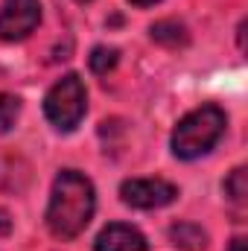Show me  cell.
Here are the masks:
<instances>
[{"mask_svg": "<svg viewBox=\"0 0 248 251\" xmlns=\"http://www.w3.org/2000/svg\"><path fill=\"white\" fill-rule=\"evenodd\" d=\"M94 207H97L94 184L76 170H62L53 181V196H50V207H47V228L59 240H73L88 228Z\"/></svg>", "mask_w": 248, "mask_h": 251, "instance_id": "cell-1", "label": "cell"}, {"mask_svg": "<svg viewBox=\"0 0 248 251\" xmlns=\"http://www.w3.org/2000/svg\"><path fill=\"white\" fill-rule=\"evenodd\" d=\"M225 126H228V120L219 105H201V108L190 111L187 117L178 120L175 131H173V155L181 161L207 155L225 134Z\"/></svg>", "mask_w": 248, "mask_h": 251, "instance_id": "cell-2", "label": "cell"}, {"mask_svg": "<svg viewBox=\"0 0 248 251\" xmlns=\"http://www.w3.org/2000/svg\"><path fill=\"white\" fill-rule=\"evenodd\" d=\"M85 108H88V94H85V82L76 73L62 76L44 97V114L59 131H73L82 123Z\"/></svg>", "mask_w": 248, "mask_h": 251, "instance_id": "cell-3", "label": "cell"}, {"mask_svg": "<svg viewBox=\"0 0 248 251\" xmlns=\"http://www.w3.org/2000/svg\"><path fill=\"white\" fill-rule=\"evenodd\" d=\"M41 24V3L38 0H3L0 6V38L3 41H24Z\"/></svg>", "mask_w": 248, "mask_h": 251, "instance_id": "cell-4", "label": "cell"}, {"mask_svg": "<svg viewBox=\"0 0 248 251\" xmlns=\"http://www.w3.org/2000/svg\"><path fill=\"white\" fill-rule=\"evenodd\" d=\"M120 196L128 207H137V210H155V207H167L175 201L178 187L164 181V178H131L123 181Z\"/></svg>", "mask_w": 248, "mask_h": 251, "instance_id": "cell-5", "label": "cell"}, {"mask_svg": "<svg viewBox=\"0 0 248 251\" xmlns=\"http://www.w3.org/2000/svg\"><path fill=\"white\" fill-rule=\"evenodd\" d=\"M149 243L146 237L123 222H114V225H105L94 243V251H146Z\"/></svg>", "mask_w": 248, "mask_h": 251, "instance_id": "cell-6", "label": "cell"}, {"mask_svg": "<svg viewBox=\"0 0 248 251\" xmlns=\"http://www.w3.org/2000/svg\"><path fill=\"white\" fill-rule=\"evenodd\" d=\"M170 240H173V246H178L184 251H201L204 243H207V234L193 222H181V225L170 228Z\"/></svg>", "mask_w": 248, "mask_h": 251, "instance_id": "cell-7", "label": "cell"}, {"mask_svg": "<svg viewBox=\"0 0 248 251\" xmlns=\"http://www.w3.org/2000/svg\"><path fill=\"white\" fill-rule=\"evenodd\" d=\"M152 38H155L158 44L178 47V44H187V29L178 21H161V24L152 26Z\"/></svg>", "mask_w": 248, "mask_h": 251, "instance_id": "cell-8", "label": "cell"}, {"mask_svg": "<svg viewBox=\"0 0 248 251\" xmlns=\"http://www.w3.org/2000/svg\"><path fill=\"white\" fill-rule=\"evenodd\" d=\"M225 196L234 201V204H246V196H248V176H246V167H237L228 181H225Z\"/></svg>", "mask_w": 248, "mask_h": 251, "instance_id": "cell-9", "label": "cell"}, {"mask_svg": "<svg viewBox=\"0 0 248 251\" xmlns=\"http://www.w3.org/2000/svg\"><path fill=\"white\" fill-rule=\"evenodd\" d=\"M114 64H117V50L114 47H94V53H91V70L94 73L105 76L108 70H114Z\"/></svg>", "mask_w": 248, "mask_h": 251, "instance_id": "cell-10", "label": "cell"}, {"mask_svg": "<svg viewBox=\"0 0 248 251\" xmlns=\"http://www.w3.org/2000/svg\"><path fill=\"white\" fill-rule=\"evenodd\" d=\"M18 114H21V100L9 97V94H0V131H9L18 120Z\"/></svg>", "mask_w": 248, "mask_h": 251, "instance_id": "cell-11", "label": "cell"}, {"mask_svg": "<svg viewBox=\"0 0 248 251\" xmlns=\"http://www.w3.org/2000/svg\"><path fill=\"white\" fill-rule=\"evenodd\" d=\"M246 249H248L246 237H234V243H231V251H246Z\"/></svg>", "mask_w": 248, "mask_h": 251, "instance_id": "cell-12", "label": "cell"}, {"mask_svg": "<svg viewBox=\"0 0 248 251\" xmlns=\"http://www.w3.org/2000/svg\"><path fill=\"white\" fill-rule=\"evenodd\" d=\"M128 3H134V6H152V3H158V0H128Z\"/></svg>", "mask_w": 248, "mask_h": 251, "instance_id": "cell-13", "label": "cell"}, {"mask_svg": "<svg viewBox=\"0 0 248 251\" xmlns=\"http://www.w3.org/2000/svg\"><path fill=\"white\" fill-rule=\"evenodd\" d=\"M0 219H6V213H3V210H0ZM0 231L6 234V231H9V222H0Z\"/></svg>", "mask_w": 248, "mask_h": 251, "instance_id": "cell-14", "label": "cell"}, {"mask_svg": "<svg viewBox=\"0 0 248 251\" xmlns=\"http://www.w3.org/2000/svg\"><path fill=\"white\" fill-rule=\"evenodd\" d=\"M79 3H88V0H79Z\"/></svg>", "mask_w": 248, "mask_h": 251, "instance_id": "cell-15", "label": "cell"}]
</instances>
